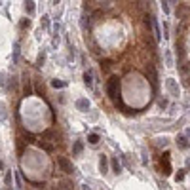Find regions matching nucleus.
<instances>
[{
    "instance_id": "14",
    "label": "nucleus",
    "mask_w": 190,
    "mask_h": 190,
    "mask_svg": "<svg viewBox=\"0 0 190 190\" xmlns=\"http://www.w3.org/2000/svg\"><path fill=\"white\" fill-rule=\"evenodd\" d=\"M80 152H82V143L78 141L76 145H74V154H80Z\"/></svg>"
},
{
    "instance_id": "7",
    "label": "nucleus",
    "mask_w": 190,
    "mask_h": 190,
    "mask_svg": "<svg viewBox=\"0 0 190 190\" xmlns=\"http://www.w3.org/2000/svg\"><path fill=\"white\" fill-rule=\"evenodd\" d=\"M165 84H167V87H169V91H171L173 95H179V90H177V86H175V80H173V78H169L167 82H165Z\"/></svg>"
},
{
    "instance_id": "10",
    "label": "nucleus",
    "mask_w": 190,
    "mask_h": 190,
    "mask_svg": "<svg viewBox=\"0 0 190 190\" xmlns=\"http://www.w3.org/2000/svg\"><path fill=\"white\" fill-rule=\"evenodd\" d=\"M25 10H27L29 14L34 12V4H32V0H27V2H25Z\"/></svg>"
},
{
    "instance_id": "11",
    "label": "nucleus",
    "mask_w": 190,
    "mask_h": 190,
    "mask_svg": "<svg viewBox=\"0 0 190 190\" xmlns=\"http://www.w3.org/2000/svg\"><path fill=\"white\" fill-rule=\"evenodd\" d=\"M87 141H90L91 145H97V143H99V135H95V133H91V135L87 137Z\"/></svg>"
},
{
    "instance_id": "2",
    "label": "nucleus",
    "mask_w": 190,
    "mask_h": 190,
    "mask_svg": "<svg viewBox=\"0 0 190 190\" xmlns=\"http://www.w3.org/2000/svg\"><path fill=\"white\" fill-rule=\"evenodd\" d=\"M116 90H118V78L112 76L109 80V95L112 97V99H116Z\"/></svg>"
},
{
    "instance_id": "6",
    "label": "nucleus",
    "mask_w": 190,
    "mask_h": 190,
    "mask_svg": "<svg viewBox=\"0 0 190 190\" xmlns=\"http://www.w3.org/2000/svg\"><path fill=\"white\" fill-rule=\"evenodd\" d=\"M76 109L78 110H87L90 109V101L87 99H78L76 101Z\"/></svg>"
},
{
    "instance_id": "19",
    "label": "nucleus",
    "mask_w": 190,
    "mask_h": 190,
    "mask_svg": "<svg viewBox=\"0 0 190 190\" xmlns=\"http://www.w3.org/2000/svg\"><path fill=\"white\" fill-rule=\"evenodd\" d=\"M0 84H2V74H0Z\"/></svg>"
},
{
    "instance_id": "4",
    "label": "nucleus",
    "mask_w": 190,
    "mask_h": 190,
    "mask_svg": "<svg viewBox=\"0 0 190 190\" xmlns=\"http://www.w3.org/2000/svg\"><path fill=\"white\" fill-rule=\"evenodd\" d=\"M162 165H163V169H165V175H169L171 173V165H169V154H163V158H162Z\"/></svg>"
},
{
    "instance_id": "8",
    "label": "nucleus",
    "mask_w": 190,
    "mask_h": 190,
    "mask_svg": "<svg viewBox=\"0 0 190 190\" xmlns=\"http://www.w3.org/2000/svg\"><path fill=\"white\" fill-rule=\"evenodd\" d=\"M112 169H114V173H122V165H120V163H118V160H112Z\"/></svg>"
},
{
    "instance_id": "20",
    "label": "nucleus",
    "mask_w": 190,
    "mask_h": 190,
    "mask_svg": "<svg viewBox=\"0 0 190 190\" xmlns=\"http://www.w3.org/2000/svg\"><path fill=\"white\" fill-rule=\"evenodd\" d=\"M84 190H90V188H87V186H86V188H84Z\"/></svg>"
},
{
    "instance_id": "5",
    "label": "nucleus",
    "mask_w": 190,
    "mask_h": 190,
    "mask_svg": "<svg viewBox=\"0 0 190 190\" xmlns=\"http://www.w3.org/2000/svg\"><path fill=\"white\" fill-rule=\"evenodd\" d=\"M99 169L103 175L109 171V162H107V156H103V154H101V160H99Z\"/></svg>"
},
{
    "instance_id": "3",
    "label": "nucleus",
    "mask_w": 190,
    "mask_h": 190,
    "mask_svg": "<svg viewBox=\"0 0 190 190\" xmlns=\"http://www.w3.org/2000/svg\"><path fill=\"white\" fill-rule=\"evenodd\" d=\"M177 146H179V148H182V150H186V148L190 146V143H188V139H186V137L179 135V137H177Z\"/></svg>"
},
{
    "instance_id": "9",
    "label": "nucleus",
    "mask_w": 190,
    "mask_h": 190,
    "mask_svg": "<svg viewBox=\"0 0 190 190\" xmlns=\"http://www.w3.org/2000/svg\"><path fill=\"white\" fill-rule=\"evenodd\" d=\"M84 84H86L87 87H91V84H93V80H91V74H90V72L84 74Z\"/></svg>"
},
{
    "instance_id": "16",
    "label": "nucleus",
    "mask_w": 190,
    "mask_h": 190,
    "mask_svg": "<svg viewBox=\"0 0 190 190\" xmlns=\"http://www.w3.org/2000/svg\"><path fill=\"white\" fill-rule=\"evenodd\" d=\"M42 25H44V27L48 25V15H44V17H42Z\"/></svg>"
},
{
    "instance_id": "12",
    "label": "nucleus",
    "mask_w": 190,
    "mask_h": 190,
    "mask_svg": "<svg viewBox=\"0 0 190 190\" xmlns=\"http://www.w3.org/2000/svg\"><path fill=\"white\" fill-rule=\"evenodd\" d=\"M4 182H6V185H12V171H8V173H6V177H4Z\"/></svg>"
},
{
    "instance_id": "21",
    "label": "nucleus",
    "mask_w": 190,
    "mask_h": 190,
    "mask_svg": "<svg viewBox=\"0 0 190 190\" xmlns=\"http://www.w3.org/2000/svg\"><path fill=\"white\" fill-rule=\"evenodd\" d=\"M188 137H190V129H188Z\"/></svg>"
},
{
    "instance_id": "15",
    "label": "nucleus",
    "mask_w": 190,
    "mask_h": 190,
    "mask_svg": "<svg viewBox=\"0 0 190 190\" xmlns=\"http://www.w3.org/2000/svg\"><path fill=\"white\" fill-rule=\"evenodd\" d=\"M175 179H177V181H182V179H185V171H179L175 175Z\"/></svg>"
},
{
    "instance_id": "13",
    "label": "nucleus",
    "mask_w": 190,
    "mask_h": 190,
    "mask_svg": "<svg viewBox=\"0 0 190 190\" xmlns=\"http://www.w3.org/2000/svg\"><path fill=\"white\" fill-rule=\"evenodd\" d=\"M51 86H53V87H63V86H65V82H61V80H53V82H51Z\"/></svg>"
},
{
    "instance_id": "18",
    "label": "nucleus",
    "mask_w": 190,
    "mask_h": 190,
    "mask_svg": "<svg viewBox=\"0 0 190 190\" xmlns=\"http://www.w3.org/2000/svg\"><path fill=\"white\" fill-rule=\"evenodd\" d=\"M186 165H188V167H190V158H188V160H186Z\"/></svg>"
},
{
    "instance_id": "17",
    "label": "nucleus",
    "mask_w": 190,
    "mask_h": 190,
    "mask_svg": "<svg viewBox=\"0 0 190 190\" xmlns=\"http://www.w3.org/2000/svg\"><path fill=\"white\" fill-rule=\"evenodd\" d=\"M59 190H68V185H67V182H63V185H61V188H59Z\"/></svg>"
},
{
    "instance_id": "1",
    "label": "nucleus",
    "mask_w": 190,
    "mask_h": 190,
    "mask_svg": "<svg viewBox=\"0 0 190 190\" xmlns=\"http://www.w3.org/2000/svg\"><path fill=\"white\" fill-rule=\"evenodd\" d=\"M57 163H59V167L63 169L65 173H72L74 171V167H72V163L68 162L67 158H57Z\"/></svg>"
}]
</instances>
